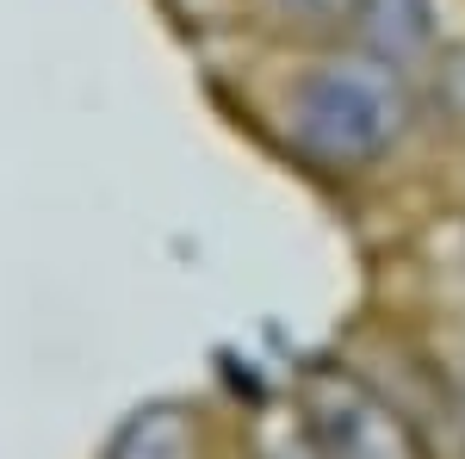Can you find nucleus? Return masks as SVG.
Returning a JSON list of instances; mask_svg holds the SVG:
<instances>
[{
  "label": "nucleus",
  "instance_id": "1",
  "mask_svg": "<svg viewBox=\"0 0 465 459\" xmlns=\"http://www.w3.org/2000/svg\"><path fill=\"white\" fill-rule=\"evenodd\" d=\"M286 143L322 175H360L379 168L410 131V87L385 56L329 50L292 75L286 100Z\"/></svg>",
  "mask_w": 465,
  "mask_h": 459
},
{
  "label": "nucleus",
  "instance_id": "2",
  "mask_svg": "<svg viewBox=\"0 0 465 459\" xmlns=\"http://www.w3.org/2000/svg\"><path fill=\"white\" fill-rule=\"evenodd\" d=\"M304 416H311L317 459H429L422 441L397 423V410H385L348 373H311Z\"/></svg>",
  "mask_w": 465,
  "mask_h": 459
},
{
  "label": "nucleus",
  "instance_id": "3",
  "mask_svg": "<svg viewBox=\"0 0 465 459\" xmlns=\"http://www.w3.org/2000/svg\"><path fill=\"white\" fill-rule=\"evenodd\" d=\"M254 13L280 37H298V44H341V37L372 13V0H254Z\"/></svg>",
  "mask_w": 465,
  "mask_h": 459
}]
</instances>
